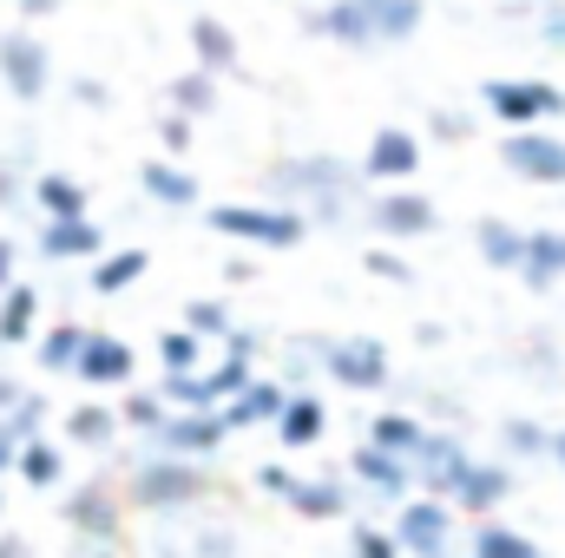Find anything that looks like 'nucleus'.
Here are the masks:
<instances>
[{
  "label": "nucleus",
  "instance_id": "nucleus-24",
  "mask_svg": "<svg viewBox=\"0 0 565 558\" xmlns=\"http://www.w3.org/2000/svg\"><path fill=\"white\" fill-rule=\"evenodd\" d=\"M33 329H40V289L33 282H7L0 289V342L20 348V342H33Z\"/></svg>",
  "mask_w": 565,
  "mask_h": 558
},
{
  "label": "nucleus",
  "instance_id": "nucleus-28",
  "mask_svg": "<svg viewBox=\"0 0 565 558\" xmlns=\"http://www.w3.org/2000/svg\"><path fill=\"white\" fill-rule=\"evenodd\" d=\"M145 270H151V257H145V250H99L86 282H93V296H119V289H132Z\"/></svg>",
  "mask_w": 565,
  "mask_h": 558
},
{
  "label": "nucleus",
  "instance_id": "nucleus-31",
  "mask_svg": "<svg viewBox=\"0 0 565 558\" xmlns=\"http://www.w3.org/2000/svg\"><path fill=\"white\" fill-rule=\"evenodd\" d=\"M86 335H93V329H79V322L46 329V335H40V368H46V375H73V362H79Z\"/></svg>",
  "mask_w": 565,
  "mask_h": 558
},
{
  "label": "nucleus",
  "instance_id": "nucleus-7",
  "mask_svg": "<svg viewBox=\"0 0 565 558\" xmlns=\"http://www.w3.org/2000/svg\"><path fill=\"white\" fill-rule=\"evenodd\" d=\"M322 368H329L342 388L375 395V388H388V342H375V335H342V342H322Z\"/></svg>",
  "mask_w": 565,
  "mask_h": 558
},
{
  "label": "nucleus",
  "instance_id": "nucleus-22",
  "mask_svg": "<svg viewBox=\"0 0 565 558\" xmlns=\"http://www.w3.org/2000/svg\"><path fill=\"white\" fill-rule=\"evenodd\" d=\"M26 197H33L46 217H86V211H93V191H86L73 171H40V178L26 184Z\"/></svg>",
  "mask_w": 565,
  "mask_h": 558
},
{
  "label": "nucleus",
  "instance_id": "nucleus-17",
  "mask_svg": "<svg viewBox=\"0 0 565 558\" xmlns=\"http://www.w3.org/2000/svg\"><path fill=\"white\" fill-rule=\"evenodd\" d=\"M460 473H467V447H460L454 433H427L422 447H415V486H422V493L447 500V493L460 486Z\"/></svg>",
  "mask_w": 565,
  "mask_h": 558
},
{
  "label": "nucleus",
  "instance_id": "nucleus-42",
  "mask_svg": "<svg viewBox=\"0 0 565 558\" xmlns=\"http://www.w3.org/2000/svg\"><path fill=\"white\" fill-rule=\"evenodd\" d=\"M184 329H198V335H231V309H224V302H191V309H184Z\"/></svg>",
  "mask_w": 565,
  "mask_h": 558
},
{
  "label": "nucleus",
  "instance_id": "nucleus-47",
  "mask_svg": "<svg viewBox=\"0 0 565 558\" xmlns=\"http://www.w3.org/2000/svg\"><path fill=\"white\" fill-rule=\"evenodd\" d=\"M507 440H513L520 453H540V447H546V433H540V427H526V420H507Z\"/></svg>",
  "mask_w": 565,
  "mask_h": 558
},
{
  "label": "nucleus",
  "instance_id": "nucleus-14",
  "mask_svg": "<svg viewBox=\"0 0 565 558\" xmlns=\"http://www.w3.org/2000/svg\"><path fill=\"white\" fill-rule=\"evenodd\" d=\"M349 473H355L369 493H382V500H408V493H415V460H408V453H388V447H375V440L355 447Z\"/></svg>",
  "mask_w": 565,
  "mask_h": 558
},
{
  "label": "nucleus",
  "instance_id": "nucleus-41",
  "mask_svg": "<svg viewBox=\"0 0 565 558\" xmlns=\"http://www.w3.org/2000/svg\"><path fill=\"white\" fill-rule=\"evenodd\" d=\"M119 420H126V427H145V433H158V427H164V395H126Z\"/></svg>",
  "mask_w": 565,
  "mask_h": 558
},
{
  "label": "nucleus",
  "instance_id": "nucleus-30",
  "mask_svg": "<svg viewBox=\"0 0 565 558\" xmlns=\"http://www.w3.org/2000/svg\"><path fill=\"white\" fill-rule=\"evenodd\" d=\"M277 408H282V388H270V382H250L244 395H231L217 415H224V427L237 433V427H257V420H277Z\"/></svg>",
  "mask_w": 565,
  "mask_h": 558
},
{
  "label": "nucleus",
  "instance_id": "nucleus-3",
  "mask_svg": "<svg viewBox=\"0 0 565 558\" xmlns=\"http://www.w3.org/2000/svg\"><path fill=\"white\" fill-rule=\"evenodd\" d=\"M480 106L513 132V126H553L565 119V93L553 79H487L480 86Z\"/></svg>",
  "mask_w": 565,
  "mask_h": 558
},
{
  "label": "nucleus",
  "instance_id": "nucleus-9",
  "mask_svg": "<svg viewBox=\"0 0 565 558\" xmlns=\"http://www.w3.org/2000/svg\"><path fill=\"white\" fill-rule=\"evenodd\" d=\"M257 486L277 493L282 506H296L302 519H335V513L349 506L342 486H329V480H302V473H282V466H257Z\"/></svg>",
  "mask_w": 565,
  "mask_h": 558
},
{
  "label": "nucleus",
  "instance_id": "nucleus-35",
  "mask_svg": "<svg viewBox=\"0 0 565 558\" xmlns=\"http://www.w3.org/2000/svg\"><path fill=\"white\" fill-rule=\"evenodd\" d=\"M66 433H73L79 447H106V440L119 433V415H113V408H99V401H86V408H73V415H66Z\"/></svg>",
  "mask_w": 565,
  "mask_h": 558
},
{
  "label": "nucleus",
  "instance_id": "nucleus-29",
  "mask_svg": "<svg viewBox=\"0 0 565 558\" xmlns=\"http://www.w3.org/2000/svg\"><path fill=\"white\" fill-rule=\"evenodd\" d=\"M164 99L178 106V112H191V119H204V112H217V73H204L198 60L164 86Z\"/></svg>",
  "mask_w": 565,
  "mask_h": 558
},
{
  "label": "nucleus",
  "instance_id": "nucleus-40",
  "mask_svg": "<svg viewBox=\"0 0 565 558\" xmlns=\"http://www.w3.org/2000/svg\"><path fill=\"white\" fill-rule=\"evenodd\" d=\"M191 139H198V132H191V112H178V106H171V112L158 119V144H164V158H184Z\"/></svg>",
  "mask_w": 565,
  "mask_h": 558
},
{
  "label": "nucleus",
  "instance_id": "nucleus-15",
  "mask_svg": "<svg viewBox=\"0 0 565 558\" xmlns=\"http://www.w3.org/2000/svg\"><path fill=\"white\" fill-rule=\"evenodd\" d=\"M224 415L217 408H184V415H164L158 427V440H164V453H184V460H204V453H217L224 447Z\"/></svg>",
  "mask_w": 565,
  "mask_h": 558
},
{
  "label": "nucleus",
  "instance_id": "nucleus-2",
  "mask_svg": "<svg viewBox=\"0 0 565 558\" xmlns=\"http://www.w3.org/2000/svg\"><path fill=\"white\" fill-rule=\"evenodd\" d=\"M204 224L231 244H250V250H296L309 237V217L296 204H211Z\"/></svg>",
  "mask_w": 565,
  "mask_h": 558
},
{
  "label": "nucleus",
  "instance_id": "nucleus-50",
  "mask_svg": "<svg viewBox=\"0 0 565 558\" xmlns=\"http://www.w3.org/2000/svg\"><path fill=\"white\" fill-rule=\"evenodd\" d=\"M13 460H20V440H13V433H7V427H0V473H7V466H13Z\"/></svg>",
  "mask_w": 565,
  "mask_h": 558
},
{
  "label": "nucleus",
  "instance_id": "nucleus-4",
  "mask_svg": "<svg viewBox=\"0 0 565 558\" xmlns=\"http://www.w3.org/2000/svg\"><path fill=\"white\" fill-rule=\"evenodd\" d=\"M204 473H198V460H184V453H171V460H151L139 466L132 480H126V500L145 506V513H178V506H191V500H204Z\"/></svg>",
  "mask_w": 565,
  "mask_h": 558
},
{
  "label": "nucleus",
  "instance_id": "nucleus-34",
  "mask_svg": "<svg viewBox=\"0 0 565 558\" xmlns=\"http://www.w3.org/2000/svg\"><path fill=\"white\" fill-rule=\"evenodd\" d=\"M198 355H204V335H198V329H164V335H158V362H164V375H191Z\"/></svg>",
  "mask_w": 565,
  "mask_h": 558
},
{
  "label": "nucleus",
  "instance_id": "nucleus-25",
  "mask_svg": "<svg viewBox=\"0 0 565 558\" xmlns=\"http://www.w3.org/2000/svg\"><path fill=\"white\" fill-rule=\"evenodd\" d=\"M473 250H480L493 270H520V257H526V230L507 224V217H480V224H473Z\"/></svg>",
  "mask_w": 565,
  "mask_h": 558
},
{
  "label": "nucleus",
  "instance_id": "nucleus-26",
  "mask_svg": "<svg viewBox=\"0 0 565 558\" xmlns=\"http://www.w3.org/2000/svg\"><path fill=\"white\" fill-rule=\"evenodd\" d=\"M322 401H316V395H282V408H277V420H270V427H277V440L282 447H316V440H322Z\"/></svg>",
  "mask_w": 565,
  "mask_h": 558
},
{
  "label": "nucleus",
  "instance_id": "nucleus-43",
  "mask_svg": "<svg viewBox=\"0 0 565 558\" xmlns=\"http://www.w3.org/2000/svg\"><path fill=\"white\" fill-rule=\"evenodd\" d=\"M362 270H369V277H382V282H415V270H408L395 250H369V257H362Z\"/></svg>",
  "mask_w": 565,
  "mask_h": 558
},
{
  "label": "nucleus",
  "instance_id": "nucleus-27",
  "mask_svg": "<svg viewBox=\"0 0 565 558\" xmlns=\"http://www.w3.org/2000/svg\"><path fill=\"white\" fill-rule=\"evenodd\" d=\"M369 20H375V40L382 46H408L427 26V7L422 0H369Z\"/></svg>",
  "mask_w": 565,
  "mask_h": 558
},
{
  "label": "nucleus",
  "instance_id": "nucleus-49",
  "mask_svg": "<svg viewBox=\"0 0 565 558\" xmlns=\"http://www.w3.org/2000/svg\"><path fill=\"white\" fill-rule=\"evenodd\" d=\"M13 264H20V250H13V237H0V289L13 282Z\"/></svg>",
  "mask_w": 565,
  "mask_h": 558
},
{
  "label": "nucleus",
  "instance_id": "nucleus-23",
  "mask_svg": "<svg viewBox=\"0 0 565 558\" xmlns=\"http://www.w3.org/2000/svg\"><path fill=\"white\" fill-rule=\"evenodd\" d=\"M513 277L526 289H553L565 277V230H526V257H520Z\"/></svg>",
  "mask_w": 565,
  "mask_h": 558
},
{
  "label": "nucleus",
  "instance_id": "nucleus-51",
  "mask_svg": "<svg viewBox=\"0 0 565 558\" xmlns=\"http://www.w3.org/2000/svg\"><path fill=\"white\" fill-rule=\"evenodd\" d=\"M493 7H507V13H533L540 0H493Z\"/></svg>",
  "mask_w": 565,
  "mask_h": 558
},
{
  "label": "nucleus",
  "instance_id": "nucleus-44",
  "mask_svg": "<svg viewBox=\"0 0 565 558\" xmlns=\"http://www.w3.org/2000/svg\"><path fill=\"white\" fill-rule=\"evenodd\" d=\"M427 132H434L440 144H460V139H473V126H467V112H434V119H427Z\"/></svg>",
  "mask_w": 565,
  "mask_h": 558
},
{
  "label": "nucleus",
  "instance_id": "nucleus-11",
  "mask_svg": "<svg viewBox=\"0 0 565 558\" xmlns=\"http://www.w3.org/2000/svg\"><path fill=\"white\" fill-rule=\"evenodd\" d=\"M369 224H375L382 237H427V230L440 224V211H434V197L395 184V191H382V197L369 204Z\"/></svg>",
  "mask_w": 565,
  "mask_h": 558
},
{
  "label": "nucleus",
  "instance_id": "nucleus-38",
  "mask_svg": "<svg viewBox=\"0 0 565 558\" xmlns=\"http://www.w3.org/2000/svg\"><path fill=\"white\" fill-rule=\"evenodd\" d=\"M533 33L546 53H565V0H540L533 7Z\"/></svg>",
  "mask_w": 565,
  "mask_h": 558
},
{
  "label": "nucleus",
  "instance_id": "nucleus-10",
  "mask_svg": "<svg viewBox=\"0 0 565 558\" xmlns=\"http://www.w3.org/2000/svg\"><path fill=\"white\" fill-rule=\"evenodd\" d=\"M362 171H369V184H408L422 171V139L408 126H382L362 151Z\"/></svg>",
  "mask_w": 565,
  "mask_h": 558
},
{
  "label": "nucleus",
  "instance_id": "nucleus-39",
  "mask_svg": "<svg viewBox=\"0 0 565 558\" xmlns=\"http://www.w3.org/2000/svg\"><path fill=\"white\" fill-rule=\"evenodd\" d=\"M349 552L355 558H402V539L382 533V526H355V533H349Z\"/></svg>",
  "mask_w": 565,
  "mask_h": 558
},
{
  "label": "nucleus",
  "instance_id": "nucleus-53",
  "mask_svg": "<svg viewBox=\"0 0 565 558\" xmlns=\"http://www.w3.org/2000/svg\"><path fill=\"white\" fill-rule=\"evenodd\" d=\"M553 453H559V466H565V433H553Z\"/></svg>",
  "mask_w": 565,
  "mask_h": 558
},
{
  "label": "nucleus",
  "instance_id": "nucleus-45",
  "mask_svg": "<svg viewBox=\"0 0 565 558\" xmlns=\"http://www.w3.org/2000/svg\"><path fill=\"white\" fill-rule=\"evenodd\" d=\"M20 171H26V151L0 158V204H20Z\"/></svg>",
  "mask_w": 565,
  "mask_h": 558
},
{
  "label": "nucleus",
  "instance_id": "nucleus-46",
  "mask_svg": "<svg viewBox=\"0 0 565 558\" xmlns=\"http://www.w3.org/2000/svg\"><path fill=\"white\" fill-rule=\"evenodd\" d=\"M73 99H79V106H93V112H106V106H113V93H106L99 79H86V73L73 79Z\"/></svg>",
  "mask_w": 565,
  "mask_h": 558
},
{
  "label": "nucleus",
  "instance_id": "nucleus-1",
  "mask_svg": "<svg viewBox=\"0 0 565 558\" xmlns=\"http://www.w3.org/2000/svg\"><path fill=\"white\" fill-rule=\"evenodd\" d=\"M270 184L282 191V204H296L302 217L316 211V217H349L355 204H362V184H369V171H355V164H342V158H329V151H302V158H282L270 164Z\"/></svg>",
  "mask_w": 565,
  "mask_h": 558
},
{
  "label": "nucleus",
  "instance_id": "nucleus-54",
  "mask_svg": "<svg viewBox=\"0 0 565 558\" xmlns=\"http://www.w3.org/2000/svg\"><path fill=\"white\" fill-rule=\"evenodd\" d=\"M434 558H447V552H434Z\"/></svg>",
  "mask_w": 565,
  "mask_h": 558
},
{
  "label": "nucleus",
  "instance_id": "nucleus-18",
  "mask_svg": "<svg viewBox=\"0 0 565 558\" xmlns=\"http://www.w3.org/2000/svg\"><path fill=\"white\" fill-rule=\"evenodd\" d=\"M139 184H145V197L164 204V211H198V204H204V191H198V178L184 171V158H145Z\"/></svg>",
  "mask_w": 565,
  "mask_h": 558
},
{
  "label": "nucleus",
  "instance_id": "nucleus-12",
  "mask_svg": "<svg viewBox=\"0 0 565 558\" xmlns=\"http://www.w3.org/2000/svg\"><path fill=\"white\" fill-rule=\"evenodd\" d=\"M447 526H454V506H447V500H434V493H422V500H402L395 539H402V552L434 558L440 546H447Z\"/></svg>",
  "mask_w": 565,
  "mask_h": 558
},
{
  "label": "nucleus",
  "instance_id": "nucleus-52",
  "mask_svg": "<svg viewBox=\"0 0 565 558\" xmlns=\"http://www.w3.org/2000/svg\"><path fill=\"white\" fill-rule=\"evenodd\" d=\"M0 558H26V546L20 539H0Z\"/></svg>",
  "mask_w": 565,
  "mask_h": 558
},
{
  "label": "nucleus",
  "instance_id": "nucleus-16",
  "mask_svg": "<svg viewBox=\"0 0 565 558\" xmlns=\"http://www.w3.org/2000/svg\"><path fill=\"white\" fill-rule=\"evenodd\" d=\"M99 250H106V230L93 224V211L86 217H46V230H40L46 264H93Z\"/></svg>",
  "mask_w": 565,
  "mask_h": 558
},
{
  "label": "nucleus",
  "instance_id": "nucleus-36",
  "mask_svg": "<svg viewBox=\"0 0 565 558\" xmlns=\"http://www.w3.org/2000/svg\"><path fill=\"white\" fill-rule=\"evenodd\" d=\"M473 558H540V546L513 526H480L473 533Z\"/></svg>",
  "mask_w": 565,
  "mask_h": 558
},
{
  "label": "nucleus",
  "instance_id": "nucleus-19",
  "mask_svg": "<svg viewBox=\"0 0 565 558\" xmlns=\"http://www.w3.org/2000/svg\"><path fill=\"white\" fill-rule=\"evenodd\" d=\"M184 33H191V60H198L204 73H217V79H224V73H237V66H244V46H237V33H231L217 13H198Z\"/></svg>",
  "mask_w": 565,
  "mask_h": 558
},
{
  "label": "nucleus",
  "instance_id": "nucleus-20",
  "mask_svg": "<svg viewBox=\"0 0 565 558\" xmlns=\"http://www.w3.org/2000/svg\"><path fill=\"white\" fill-rule=\"evenodd\" d=\"M66 526H79V533H93V539H113V533H119V493H113L106 480L73 486V500H66Z\"/></svg>",
  "mask_w": 565,
  "mask_h": 558
},
{
  "label": "nucleus",
  "instance_id": "nucleus-33",
  "mask_svg": "<svg viewBox=\"0 0 565 558\" xmlns=\"http://www.w3.org/2000/svg\"><path fill=\"white\" fill-rule=\"evenodd\" d=\"M369 440H375V447H388V453H408V460H415V447L427 440V427L415 415H375Z\"/></svg>",
  "mask_w": 565,
  "mask_h": 558
},
{
  "label": "nucleus",
  "instance_id": "nucleus-5",
  "mask_svg": "<svg viewBox=\"0 0 565 558\" xmlns=\"http://www.w3.org/2000/svg\"><path fill=\"white\" fill-rule=\"evenodd\" d=\"M0 86H7L20 106L46 99V86H53V53H46V40H40L33 26H7V33H0Z\"/></svg>",
  "mask_w": 565,
  "mask_h": 558
},
{
  "label": "nucleus",
  "instance_id": "nucleus-37",
  "mask_svg": "<svg viewBox=\"0 0 565 558\" xmlns=\"http://www.w3.org/2000/svg\"><path fill=\"white\" fill-rule=\"evenodd\" d=\"M40 415H46V401H40V395H26V388H20V401H13V408H7V415H0V427H7V433H13V440H33V433H40Z\"/></svg>",
  "mask_w": 565,
  "mask_h": 558
},
{
  "label": "nucleus",
  "instance_id": "nucleus-8",
  "mask_svg": "<svg viewBox=\"0 0 565 558\" xmlns=\"http://www.w3.org/2000/svg\"><path fill=\"white\" fill-rule=\"evenodd\" d=\"M302 26H309L316 40L349 46V53L382 46V40H375V20H369V0H322V7H309V13H302Z\"/></svg>",
  "mask_w": 565,
  "mask_h": 558
},
{
  "label": "nucleus",
  "instance_id": "nucleus-32",
  "mask_svg": "<svg viewBox=\"0 0 565 558\" xmlns=\"http://www.w3.org/2000/svg\"><path fill=\"white\" fill-rule=\"evenodd\" d=\"M13 466H20V480H26V486H60V473H66L60 447H53V440H40V433H33V440H20V460H13Z\"/></svg>",
  "mask_w": 565,
  "mask_h": 558
},
{
  "label": "nucleus",
  "instance_id": "nucleus-48",
  "mask_svg": "<svg viewBox=\"0 0 565 558\" xmlns=\"http://www.w3.org/2000/svg\"><path fill=\"white\" fill-rule=\"evenodd\" d=\"M13 7H20V20H46V13H60L66 0H13Z\"/></svg>",
  "mask_w": 565,
  "mask_h": 558
},
{
  "label": "nucleus",
  "instance_id": "nucleus-13",
  "mask_svg": "<svg viewBox=\"0 0 565 558\" xmlns=\"http://www.w3.org/2000/svg\"><path fill=\"white\" fill-rule=\"evenodd\" d=\"M132 368H139V355H132V342H119V335H86V348H79V362H73V375L86 382V388H126L132 382Z\"/></svg>",
  "mask_w": 565,
  "mask_h": 558
},
{
  "label": "nucleus",
  "instance_id": "nucleus-21",
  "mask_svg": "<svg viewBox=\"0 0 565 558\" xmlns=\"http://www.w3.org/2000/svg\"><path fill=\"white\" fill-rule=\"evenodd\" d=\"M507 493H513V473H507V466L467 460V473H460V486L447 493V506H460V513H493Z\"/></svg>",
  "mask_w": 565,
  "mask_h": 558
},
{
  "label": "nucleus",
  "instance_id": "nucleus-6",
  "mask_svg": "<svg viewBox=\"0 0 565 558\" xmlns=\"http://www.w3.org/2000/svg\"><path fill=\"white\" fill-rule=\"evenodd\" d=\"M500 164L520 184H565V139L546 132V126H513L500 139Z\"/></svg>",
  "mask_w": 565,
  "mask_h": 558
}]
</instances>
